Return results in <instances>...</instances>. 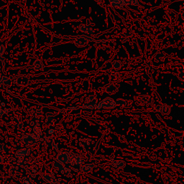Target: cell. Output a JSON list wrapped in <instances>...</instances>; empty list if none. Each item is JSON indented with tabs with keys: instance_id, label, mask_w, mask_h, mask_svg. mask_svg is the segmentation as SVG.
I'll list each match as a JSON object with an SVG mask.
<instances>
[{
	"instance_id": "1",
	"label": "cell",
	"mask_w": 184,
	"mask_h": 184,
	"mask_svg": "<svg viewBox=\"0 0 184 184\" xmlns=\"http://www.w3.org/2000/svg\"><path fill=\"white\" fill-rule=\"evenodd\" d=\"M116 107L115 102L111 98H105L102 101H101L98 104L96 105V108L97 109H112Z\"/></svg>"
},
{
	"instance_id": "2",
	"label": "cell",
	"mask_w": 184,
	"mask_h": 184,
	"mask_svg": "<svg viewBox=\"0 0 184 184\" xmlns=\"http://www.w3.org/2000/svg\"><path fill=\"white\" fill-rule=\"evenodd\" d=\"M22 140L27 147H32L37 142V138L33 135H25L22 137Z\"/></svg>"
},
{
	"instance_id": "3",
	"label": "cell",
	"mask_w": 184,
	"mask_h": 184,
	"mask_svg": "<svg viewBox=\"0 0 184 184\" xmlns=\"http://www.w3.org/2000/svg\"><path fill=\"white\" fill-rule=\"evenodd\" d=\"M70 155L68 153L66 152H61L57 155L56 161L61 164H66L70 160Z\"/></svg>"
},
{
	"instance_id": "4",
	"label": "cell",
	"mask_w": 184,
	"mask_h": 184,
	"mask_svg": "<svg viewBox=\"0 0 184 184\" xmlns=\"http://www.w3.org/2000/svg\"><path fill=\"white\" fill-rule=\"evenodd\" d=\"M31 153V150L29 147H25V148L20 149V150H17L15 153V157L17 158H22L25 156L29 155Z\"/></svg>"
},
{
	"instance_id": "5",
	"label": "cell",
	"mask_w": 184,
	"mask_h": 184,
	"mask_svg": "<svg viewBox=\"0 0 184 184\" xmlns=\"http://www.w3.org/2000/svg\"><path fill=\"white\" fill-rule=\"evenodd\" d=\"M96 100L93 96H89V97L87 98L86 99V105L84 106V107H86L89 109H93L94 107H96Z\"/></svg>"
},
{
	"instance_id": "6",
	"label": "cell",
	"mask_w": 184,
	"mask_h": 184,
	"mask_svg": "<svg viewBox=\"0 0 184 184\" xmlns=\"http://www.w3.org/2000/svg\"><path fill=\"white\" fill-rule=\"evenodd\" d=\"M42 177L44 179L45 181L48 182V183H51V184H58V180L54 177L53 176L50 174H43L42 175Z\"/></svg>"
},
{
	"instance_id": "7",
	"label": "cell",
	"mask_w": 184,
	"mask_h": 184,
	"mask_svg": "<svg viewBox=\"0 0 184 184\" xmlns=\"http://www.w3.org/2000/svg\"><path fill=\"white\" fill-rule=\"evenodd\" d=\"M69 162L71 163L72 165H78V166H81L83 164V160L81 157H79L78 155H75L73 158H70V160Z\"/></svg>"
},
{
	"instance_id": "8",
	"label": "cell",
	"mask_w": 184,
	"mask_h": 184,
	"mask_svg": "<svg viewBox=\"0 0 184 184\" xmlns=\"http://www.w3.org/2000/svg\"><path fill=\"white\" fill-rule=\"evenodd\" d=\"M110 4L113 7L118 9H122L125 6L122 0H110Z\"/></svg>"
},
{
	"instance_id": "9",
	"label": "cell",
	"mask_w": 184,
	"mask_h": 184,
	"mask_svg": "<svg viewBox=\"0 0 184 184\" xmlns=\"http://www.w3.org/2000/svg\"><path fill=\"white\" fill-rule=\"evenodd\" d=\"M158 108H157V109L159 110L161 112V114H168L170 111V109L169 107V106L166 104H163L162 106H158Z\"/></svg>"
},
{
	"instance_id": "10",
	"label": "cell",
	"mask_w": 184,
	"mask_h": 184,
	"mask_svg": "<svg viewBox=\"0 0 184 184\" xmlns=\"http://www.w3.org/2000/svg\"><path fill=\"white\" fill-rule=\"evenodd\" d=\"M106 91L109 94H114L117 91V86L114 85V84H109L106 87Z\"/></svg>"
},
{
	"instance_id": "11",
	"label": "cell",
	"mask_w": 184,
	"mask_h": 184,
	"mask_svg": "<svg viewBox=\"0 0 184 184\" xmlns=\"http://www.w3.org/2000/svg\"><path fill=\"white\" fill-rule=\"evenodd\" d=\"M112 165L117 169H122L125 167V162L123 160H116L112 163Z\"/></svg>"
},
{
	"instance_id": "12",
	"label": "cell",
	"mask_w": 184,
	"mask_h": 184,
	"mask_svg": "<svg viewBox=\"0 0 184 184\" xmlns=\"http://www.w3.org/2000/svg\"><path fill=\"white\" fill-rule=\"evenodd\" d=\"M141 102L143 104L147 105V106L152 105L153 103V99H152L151 97H150V96H143L141 99Z\"/></svg>"
},
{
	"instance_id": "13",
	"label": "cell",
	"mask_w": 184,
	"mask_h": 184,
	"mask_svg": "<svg viewBox=\"0 0 184 184\" xmlns=\"http://www.w3.org/2000/svg\"><path fill=\"white\" fill-rule=\"evenodd\" d=\"M93 168V165H92V164H86V165H84L82 167H81V170L84 172V173H89V172L91 171Z\"/></svg>"
},
{
	"instance_id": "14",
	"label": "cell",
	"mask_w": 184,
	"mask_h": 184,
	"mask_svg": "<svg viewBox=\"0 0 184 184\" xmlns=\"http://www.w3.org/2000/svg\"><path fill=\"white\" fill-rule=\"evenodd\" d=\"M122 1L124 5H139V2L138 0H122Z\"/></svg>"
},
{
	"instance_id": "15",
	"label": "cell",
	"mask_w": 184,
	"mask_h": 184,
	"mask_svg": "<svg viewBox=\"0 0 184 184\" xmlns=\"http://www.w3.org/2000/svg\"><path fill=\"white\" fill-rule=\"evenodd\" d=\"M45 145L48 147H53L54 145H55L53 139L52 138H46V140H45Z\"/></svg>"
},
{
	"instance_id": "16",
	"label": "cell",
	"mask_w": 184,
	"mask_h": 184,
	"mask_svg": "<svg viewBox=\"0 0 184 184\" xmlns=\"http://www.w3.org/2000/svg\"><path fill=\"white\" fill-rule=\"evenodd\" d=\"M53 166L54 168L56 169L57 170H59V171H61V172L63 171V169H64V167H63V164L57 162L56 160L54 161V162L53 163Z\"/></svg>"
},
{
	"instance_id": "17",
	"label": "cell",
	"mask_w": 184,
	"mask_h": 184,
	"mask_svg": "<svg viewBox=\"0 0 184 184\" xmlns=\"http://www.w3.org/2000/svg\"><path fill=\"white\" fill-rule=\"evenodd\" d=\"M80 28H81L80 30L84 33H86L90 35L93 33V30H92L91 28L90 27L86 26V25H81V26H80Z\"/></svg>"
},
{
	"instance_id": "18",
	"label": "cell",
	"mask_w": 184,
	"mask_h": 184,
	"mask_svg": "<svg viewBox=\"0 0 184 184\" xmlns=\"http://www.w3.org/2000/svg\"><path fill=\"white\" fill-rule=\"evenodd\" d=\"M9 174L11 177L12 178H17L18 177V176L19 175V171L15 168H10V170H9Z\"/></svg>"
},
{
	"instance_id": "19",
	"label": "cell",
	"mask_w": 184,
	"mask_h": 184,
	"mask_svg": "<svg viewBox=\"0 0 184 184\" xmlns=\"http://www.w3.org/2000/svg\"><path fill=\"white\" fill-rule=\"evenodd\" d=\"M115 104H116V106L117 105V106L120 107H126L127 105V103L126 101L124 100V99H117V100L115 102Z\"/></svg>"
},
{
	"instance_id": "20",
	"label": "cell",
	"mask_w": 184,
	"mask_h": 184,
	"mask_svg": "<svg viewBox=\"0 0 184 184\" xmlns=\"http://www.w3.org/2000/svg\"><path fill=\"white\" fill-rule=\"evenodd\" d=\"M21 183L22 184H33V180L28 176H25L21 179Z\"/></svg>"
},
{
	"instance_id": "21",
	"label": "cell",
	"mask_w": 184,
	"mask_h": 184,
	"mask_svg": "<svg viewBox=\"0 0 184 184\" xmlns=\"http://www.w3.org/2000/svg\"><path fill=\"white\" fill-rule=\"evenodd\" d=\"M33 68L35 70H40V69H42L43 68V65L41 61H37L34 63V65H33Z\"/></svg>"
},
{
	"instance_id": "22",
	"label": "cell",
	"mask_w": 184,
	"mask_h": 184,
	"mask_svg": "<svg viewBox=\"0 0 184 184\" xmlns=\"http://www.w3.org/2000/svg\"><path fill=\"white\" fill-rule=\"evenodd\" d=\"M54 122H55V120H54V119L53 117H47V119L46 120V125L47 126H52L53 125H54Z\"/></svg>"
},
{
	"instance_id": "23",
	"label": "cell",
	"mask_w": 184,
	"mask_h": 184,
	"mask_svg": "<svg viewBox=\"0 0 184 184\" xmlns=\"http://www.w3.org/2000/svg\"><path fill=\"white\" fill-rule=\"evenodd\" d=\"M112 66H113V68L115 69H119L121 68L122 66V64L121 63H120V61H114L112 63Z\"/></svg>"
},
{
	"instance_id": "24",
	"label": "cell",
	"mask_w": 184,
	"mask_h": 184,
	"mask_svg": "<svg viewBox=\"0 0 184 184\" xmlns=\"http://www.w3.org/2000/svg\"><path fill=\"white\" fill-rule=\"evenodd\" d=\"M4 78H5V77L0 76V86H2V85H4Z\"/></svg>"
},
{
	"instance_id": "25",
	"label": "cell",
	"mask_w": 184,
	"mask_h": 184,
	"mask_svg": "<svg viewBox=\"0 0 184 184\" xmlns=\"http://www.w3.org/2000/svg\"><path fill=\"white\" fill-rule=\"evenodd\" d=\"M3 115H4V111H3V109H0V117H2Z\"/></svg>"
},
{
	"instance_id": "26",
	"label": "cell",
	"mask_w": 184,
	"mask_h": 184,
	"mask_svg": "<svg viewBox=\"0 0 184 184\" xmlns=\"http://www.w3.org/2000/svg\"><path fill=\"white\" fill-rule=\"evenodd\" d=\"M3 162H4V159H3L2 156H1V154H0V164L2 163Z\"/></svg>"
}]
</instances>
